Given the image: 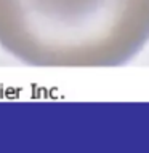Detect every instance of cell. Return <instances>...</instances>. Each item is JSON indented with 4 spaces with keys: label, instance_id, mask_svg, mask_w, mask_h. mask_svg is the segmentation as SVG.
Segmentation results:
<instances>
[{
    "label": "cell",
    "instance_id": "obj_1",
    "mask_svg": "<svg viewBox=\"0 0 149 153\" xmlns=\"http://www.w3.org/2000/svg\"><path fill=\"white\" fill-rule=\"evenodd\" d=\"M149 42V0H0V46L38 67L128 62Z\"/></svg>",
    "mask_w": 149,
    "mask_h": 153
}]
</instances>
